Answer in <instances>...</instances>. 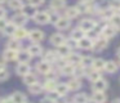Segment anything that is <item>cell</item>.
Instances as JSON below:
<instances>
[{"instance_id": "1", "label": "cell", "mask_w": 120, "mask_h": 103, "mask_svg": "<svg viewBox=\"0 0 120 103\" xmlns=\"http://www.w3.org/2000/svg\"><path fill=\"white\" fill-rule=\"evenodd\" d=\"M107 45H109V40L105 39L103 36H98L96 40H93V46H92V48L96 52H101V50H103L105 48H107Z\"/></svg>"}, {"instance_id": "2", "label": "cell", "mask_w": 120, "mask_h": 103, "mask_svg": "<svg viewBox=\"0 0 120 103\" xmlns=\"http://www.w3.org/2000/svg\"><path fill=\"white\" fill-rule=\"evenodd\" d=\"M35 22L39 23V25H45L50 21V14L48 12H38L36 15L34 17Z\"/></svg>"}, {"instance_id": "3", "label": "cell", "mask_w": 120, "mask_h": 103, "mask_svg": "<svg viewBox=\"0 0 120 103\" xmlns=\"http://www.w3.org/2000/svg\"><path fill=\"white\" fill-rule=\"evenodd\" d=\"M94 27H96V22L92 19H83L80 22V30L84 31V32H89V31H93Z\"/></svg>"}, {"instance_id": "4", "label": "cell", "mask_w": 120, "mask_h": 103, "mask_svg": "<svg viewBox=\"0 0 120 103\" xmlns=\"http://www.w3.org/2000/svg\"><path fill=\"white\" fill-rule=\"evenodd\" d=\"M115 33H116V28L114 27V26H105L101 30V36H103L105 39H111V37H114L115 36Z\"/></svg>"}, {"instance_id": "5", "label": "cell", "mask_w": 120, "mask_h": 103, "mask_svg": "<svg viewBox=\"0 0 120 103\" xmlns=\"http://www.w3.org/2000/svg\"><path fill=\"white\" fill-rule=\"evenodd\" d=\"M38 10L36 7H32V5H23L22 8V14L25 15L26 18H34L36 15Z\"/></svg>"}, {"instance_id": "6", "label": "cell", "mask_w": 120, "mask_h": 103, "mask_svg": "<svg viewBox=\"0 0 120 103\" xmlns=\"http://www.w3.org/2000/svg\"><path fill=\"white\" fill-rule=\"evenodd\" d=\"M92 88H93L94 92H105V90H106V88H107V81L101 77V79L96 80V81L93 82Z\"/></svg>"}, {"instance_id": "7", "label": "cell", "mask_w": 120, "mask_h": 103, "mask_svg": "<svg viewBox=\"0 0 120 103\" xmlns=\"http://www.w3.org/2000/svg\"><path fill=\"white\" fill-rule=\"evenodd\" d=\"M29 37L31 39V41H35V43H38V41H41L43 39H44V33H43L41 30H31L29 32Z\"/></svg>"}, {"instance_id": "8", "label": "cell", "mask_w": 120, "mask_h": 103, "mask_svg": "<svg viewBox=\"0 0 120 103\" xmlns=\"http://www.w3.org/2000/svg\"><path fill=\"white\" fill-rule=\"evenodd\" d=\"M36 68H38V72H40V74H43V75H48L50 71H52V66H50V63H48V62H45V61L39 62Z\"/></svg>"}, {"instance_id": "9", "label": "cell", "mask_w": 120, "mask_h": 103, "mask_svg": "<svg viewBox=\"0 0 120 103\" xmlns=\"http://www.w3.org/2000/svg\"><path fill=\"white\" fill-rule=\"evenodd\" d=\"M54 23H56V27L60 28V30H66V28L70 27V19L66 17H60Z\"/></svg>"}, {"instance_id": "10", "label": "cell", "mask_w": 120, "mask_h": 103, "mask_svg": "<svg viewBox=\"0 0 120 103\" xmlns=\"http://www.w3.org/2000/svg\"><path fill=\"white\" fill-rule=\"evenodd\" d=\"M78 46L81 49H92V46H93V40H92L90 37H85V36H84L83 39H80V40L78 41Z\"/></svg>"}, {"instance_id": "11", "label": "cell", "mask_w": 120, "mask_h": 103, "mask_svg": "<svg viewBox=\"0 0 120 103\" xmlns=\"http://www.w3.org/2000/svg\"><path fill=\"white\" fill-rule=\"evenodd\" d=\"M26 22H27V18L25 17L23 14H16L13 17V25L16 26V27H23V25H26Z\"/></svg>"}, {"instance_id": "12", "label": "cell", "mask_w": 120, "mask_h": 103, "mask_svg": "<svg viewBox=\"0 0 120 103\" xmlns=\"http://www.w3.org/2000/svg\"><path fill=\"white\" fill-rule=\"evenodd\" d=\"M50 43L56 46H60V45H62V44L66 43V39H65V36L61 35V33H54V35H52V37H50Z\"/></svg>"}, {"instance_id": "13", "label": "cell", "mask_w": 120, "mask_h": 103, "mask_svg": "<svg viewBox=\"0 0 120 103\" xmlns=\"http://www.w3.org/2000/svg\"><path fill=\"white\" fill-rule=\"evenodd\" d=\"M17 59L21 63H29L31 59V54L27 50H22V52H17Z\"/></svg>"}, {"instance_id": "14", "label": "cell", "mask_w": 120, "mask_h": 103, "mask_svg": "<svg viewBox=\"0 0 120 103\" xmlns=\"http://www.w3.org/2000/svg\"><path fill=\"white\" fill-rule=\"evenodd\" d=\"M30 71H31V68H30L29 63H19L18 66H17V68H16V72L18 75H21V76L27 75Z\"/></svg>"}, {"instance_id": "15", "label": "cell", "mask_w": 120, "mask_h": 103, "mask_svg": "<svg viewBox=\"0 0 120 103\" xmlns=\"http://www.w3.org/2000/svg\"><path fill=\"white\" fill-rule=\"evenodd\" d=\"M23 82L26 85H29V86H31V85L36 84L38 82V77L35 74H31V72H29L27 75H25L23 76Z\"/></svg>"}, {"instance_id": "16", "label": "cell", "mask_w": 120, "mask_h": 103, "mask_svg": "<svg viewBox=\"0 0 120 103\" xmlns=\"http://www.w3.org/2000/svg\"><path fill=\"white\" fill-rule=\"evenodd\" d=\"M103 70L106 72H109V74H115L117 71V64L114 61H107V62H105Z\"/></svg>"}, {"instance_id": "17", "label": "cell", "mask_w": 120, "mask_h": 103, "mask_svg": "<svg viewBox=\"0 0 120 103\" xmlns=\"http://www.w3.org/2000/svg\"><path fill=\"white\" fill-rule=\"evenodd\" d=\"M3 58H4V61H7V62H13V61H16V59H17V52L7 49V50L3 53Z\"/></svg>"}, {"instance_id": "18", "label": "cell", "mask_w": 120, "mask_h": 103, "mask_svg": "<svg viewBox=\"0 0 120 103\" xmlns=\"http://www.w3.org/2000/svg\"><path fill=\"white\" fill-rule=\"evenodd\" d=\"M27 52L31 54V57H32V55H40V54L43 53V48L39 45V44L35 43V44H32V45L30 46L29 49H27Z\"/></svg>"}, {"instance_id": "19", "label": "cell", "mask_w": 120, "mask_h": 103, "mask_svg": "<svg viewBox=\"0 0 120 103\" xmlns=\"http://www.w3.org/2000/svg\"><path fill=\"white\" fill-rule=\"evenodd\" d=\"M66 7V0H50V8L54 10L63 9Z\"/></svg>"}, {"instance_id": "20", "label": "cell", "mask_w": 120, "mask_h": 103, "mask_svg": "<svg viewBox=\"0 0 120 103\" xmlns=\"http://www.w3.org/2000/svg\"><path fill=\"white\" fill-rule=\"evenodd\" d=\"M26 36H29V31L23 27H17L16 32H14V37L17 40H21V39H25Z\"/></svg>"}, {"instance_id": "21", "label": "cell", "mask_w": 120, "mask_h": 103, "mask_svg": "<svg viewBox=\"0 0 120 103\" xmlns=\"http://www.w3.org/2000/svg\"><path fill=\"white\" fill-rule=\"evenodd\" d=\"M7 48H8L9 50L18 52V50H19V48H21V43H19V40H17V39L9 40V41H8V44H7Z\"/></svg>"}, {"instance_id": "22", "label": "cell", "mask_w": 120, "mask_h": 103, "mask_svg": "<svg viewBox=\"0 0 120 103\" xmlns=\"http://www.w3.org/2000/svg\"><path fill=\"white\" fill-rule=\"evenodd\" d=\"M57 54H58V55H61V57H68V55L71 54V49L68 48L66 44H62V45L58 46Z\"/></svg>"}, {"instance_id": "23", "label": "cell", "mask_w": 120, "mask_h": 103, "mask_svg": "<svg viewBox=\"0 0 120 103\" xmlns=\"http://www.w3.org/2000/svg\"><path fill=\"white\" fill-rule=\"evenodd\" d=\"M11 98H12V100H13L14 103H26V102H27L26 97H25L22 93H19V92L13 93V95H12Z\"/></svg>"}, {"instance_id": "24", "label": "cell", "mask_w": 120, "mask_h": 103, "mask_svg": "<svg viewBox=\"0 0 120 103\" xmlns=\"http://www.w3.org/2000/svg\"><path fill=\"white\" fill-rule=\"evenodd\" d=\"M54 92L58 93V94H60V97H63V95H66V94L68 93V86H67V84H57V86H56Z\"/></svg>"}, {"instance_id": "25", "label": "cell", "mask_w": 120, "mask_h": 103, "mask_svg": "<svg viewBox=\"0 0 120 103\" xmlns=\"http://www.w3.org/2000/svg\"><path fill=\"white\" fill-rule=\"evenodd\" d=\"M57 52H53V50H48L44 55V61L48 62V63H52V62L57 61Z\"/></svg>"}, {"instance_id": "26", "label": "cell", "mask_w": 120, "mask_h": 103, "mask_svg": "<svg viewBox=\"0 0 120 103\" xmlns=\"http://www.w3.org/2000/svg\"><path fill=\"white\" fill-rule=\"evenodd\" d=\"M56 86H57L56 79H48L47 81H45V84L43 85V88H44L45 90H48V92H53V90L56 89Z\"/></svg>"}, {"instance_id": "27", "label": "cell", "mask_w": 120, "mask_h": 103, "mask_svg": "<svg viewBox=\"0 0 120 103\" xmlns=\"http://www.w3.org/2000/svg\"><path fill=\"white\" fill-rule=\"evenodd\" d=\"M80 61H81V55L75 54V53H71L70 55L67 57V62L70 64H72V66H75V64H80Z\"/></svg>"}, {"instance_id": "28", "label": "cell", "mask_w": 120, "mask_h": 103, "mask_svg": "<svg viewBox=\"0 0 120 103\" xmlns=\"http://www.w3.org/2000/svg\"><path fill=\"white\" fill-rule=\"evenodd\" d=\"M84 36H85V32H84V31H81L80 28H75V30L71 32V39H72V40H75L76 43H78L80 39H83Z\"/></svg>"}, {"instance_id": "29", "label": "cell", "mask_w": 120, "mask_h": 103, "mask_svg": "<svg viewBox=\"0 0 120 103\" xmlns=\"http://www.w3.org/2000/svg\"><path fill=\"white\" fill-rule=\"evenodd\" d=\"M8 5H9V8H12L14 10H19L23 8L22 0H8Z\"/></svg>"}, {"instance_id": "30", "label": "cell", "mask_w": 120, "mask_h": 103, "mask_svg": "<svg viewBox=\"0 0 120 103\" xmlns=\"http://www.w3.org/2000/svg\"><path fill=\"white\" fill-rule=\"evenodd\" d=\"M79 15V10L76 9V7H70L66 9V18L71 19V18H76Z\"/></svg>"}, {"instance_id": "31", "label": "cell", "mask_w": 120, "mask_h": 103, "mask_svg": "<svg viewBox=\"0 0 120 103\" xmlns=\"http://www.w3.org/2000/svg\"><path fill=\"white\" fill-rule=\"evenodd\" d=\"M93 102H96V103H103L105 100H106V94H105L103 92H96L93 94Z\"/></svg>"}, {"instance_id": "32", "label": "cell", "mask_w": 120, "mask_h": 103, "mask_svg": "<svg viewBox=\"0 0 120 103\" xmlns=\"http://www.w3.org/2000/svg\"><path fill=\"white\" fill-rule=\"evenodd\" d=\"M74 70H75V66H72V64H70V63H66L63 67H61V72H62L63 75H67V76L74 75Z\"/></svg>"}, {"instance_id": "33", "label": "cell", "mask_w": 120, "mask_h": 103, "mask_svg": "<svg viewBox=\"0 0 120 103\" xmlns=\"http://www.w3.org/2000/svg\"><path fill=\"white\" fill-rule=\"evenodd\" d=\"M29 90L31 94H40V93H43V90H44V88H43L41 84H39V82H36V84L31 85V86H29Z\"/></svg>"}, {"instance_id": "34", "label": "cell", "mask_w": 120, "mask_h": 103, "mask_svg": "<svg viewBox=\"0 0 120 103\" xmlns=\"http://www.w3.org/2000/svg\"><path fill=\"white\" fill-rule=\"evenodd\" d=\"M67 86H68V90H78L81 86V82L79 81V79H72L67 82Z\"/></svg>"}, {"instance_id": "35", "label": "cell", "mask_w": 120, "mask_h": 103, "mask_svg": "<svg viewBox=\"0 0 120 103\" xmlns=\"http://www.w3.org/2000/svg\"><path fill=\"white\" fill-rule=\"evenodd\" d=\"M74 103H88V97L84 93H79L74 97Z\"/></svg>"}, {"instance_id": "36", "label": "cell", "mask_w": 120, "mask_h": 103, "mask_svg": "<svg viewBox=\"0 0 120 103\" xmlns=\"http://www.w3.org/2000/svg\"><path fill=\"white\" fill-rule=\"evenodd\" d=\"M92 66H93V68L96 70V71H99V70H102L105 67V61L101 58L98 59H93V62H92Z\"/></svg>"}, {"instance_id": "37", "label": "cell", "mask_w": 120, "mask_h": 103, "mask_svg": "<svg viewBox=\"0 0 120 103\" xmlns=\"http://www.w3.org/2000/svg\"><path fill=\"white\" fill-rule=\"evenodd\" d=\"M16 30H17V27L13 25V23H8V25H7V27L4 28V33H5V35H8V36H12V35H14Z\"/></svg>"}, {"instance_id": "38", "label": "cell", "mask_w": 120, "mask_h": 103, "mask_svg": "<svg viewBox=\"0 0 120 103\" xmlns=\"http://www.w3.org/2000/svg\"><path fill=\"white\" fill-rule=\"evenodd\" d=\"M110 21H111V26H114L116 30H120V14H114Z\"/></svg>"}, {"instance_id": "39", "label": "cell", "mask_w": 120, "mask_h": 103, "mask_svg": "<svg viewBox=\"0 0 120 103\" xmlns=\"http://www.w3.org/2000/svg\"><path fill=\"white\" fill-rule=\"evenodd\" d=\"M92 62H93V58H92V57H81L80 66L85 68V67H89V66H92Z\"/></svg>"}, {"instance_id": "40", "label": "cell", "mask_w": 120, "mask_h": 103, "mask_svg": "<svg viewBox=\"0 0 120 103\" xmlns=\"http://www.w3.org/2000/svg\"><path fill=\"white\" fill-rule=\"evenodd\" d=\"M114 14H115V10H112L111 8H110V9H103L101 12V15L105 18V19H111Z\"/></svg>"}, {"instance_id": "41", "label": "cell", "mask_w": 120, "mask_h": 103, "mask_svg": "<svg viewBox=\"0 0 120 103\" xmlns=\"http://www.w3.org/2000/svg\"><path fill=\"white\" fill-rule=\"evenodd\" d=\"M47 98L50 100V102L56 103V102H58V100H60V98H61V97H60V94H58V93H56L54 90H53V92H49V93H48Z\"/></svg>"}, {"instance_id": "42", "label": "cell", "mask_w": 120, "mask_h": 103, "mask_svg": "<svg viewBox=\"0 0 120 103\" xmlns=\"http://www.w3.org/2000/svg\"><path fill=\"white\" fill-rule=\"evenodd\" d=\"M88 77H89V80H90L92 82H94L96 80L101 79V74H99L98 71H96V70H93L92 72H89V74H88Z\"/></svg>"}, {"instance_id": "43", "label": "cell", "mask_w": 120, "mask_h": 103, "mask_svg": "<svg viewBox=\"0 0 120 103\" xmlns=\"http://www.w3.org/2000/svg\"><path fill=\"white\" fill-rule=\"evenodd\" d=\"M8 77H9V71L7 68H3L0 71V81H4V80H7Z\"/></svg>"}, {"instance_id": "44", "label": "cell", "mask_w": 120, "mask_h": 103, "mask_svg": "<svg viewBox=\"0 0 120 103\" xmlns=\"http://www.w3.org/2000/svg\"><path fill=\"white\" fill-rule=\"evenodd\" d=\"M110 5L112 10H120V0H111Z\"/></svg>"}, {"instance_id": "45", "label": "cell", "mask_w": 120, "mask_h": 103, "mask_svg": "<svg viewBox=\"0 0 120 103\" xmlns=\"http://www.w3.org/2000/svg\"><path fill=\"white\" fill-rule=\"evenodd\" d=\"M74 75H75L76 77H80L84 75V67H75V70H74Z\"/></svg>"}, {"instance_id": "46", "label": "cell", "mask_w": 120, "mask_h": 103, "mask_svg": "<svg viewBox=\"0 0 120 103\" xmlns=\"http://www.w3.org/2000/svg\"><path fill=\"white\" fill-rule=\"evenodd\" d=\"M65 44H66V45H67L70 49H72V48H75V46H78V43H76L75 40H72V39H71V40H68V41H66Z\"/></svg>"}, {"instance_id": "47", "label": "cell", "mask_w": 120, "mask_h": 103, "mask_svg": "<svg viewBox=\"0 0 120 103\" xmlns=\"http://www.w3.org/2000/svg\"><path fill=\"white\" fill-rule=\"evenodd\" d=\"M29 3L32 7H38V5H41L44 3V0H29Z\"/></svg>"}, {"instance_id": "48", "label": "cell", "mask_w": 120, "mask_h": 103, "mask_svg": "<svg viewBox=\"0 0 120 103\" xmlns=\"http://www.w3.org/2000/svg\"><path fill=\"white\" fill-rule=\"evenodd\" d=\"M7 25H8V22L5 21V18H0V31H4Z\"/></svg>"}, {"instance_id": "49", "label": "cell", "mask_w": 120, "mask_h": 103, "mask_svg": "<svg viewBox=\"0 0 120 103\" xmlns=\"http://www.w3.org/2000/svg\"><path fill=\"white\" fill-rule=\"evenodd\" d=\"M3 103H14V102L12 100V98H11V97H8V98H5V99L3 100Z\"/></svg>"}, {"instance_id": "50", "label": "cell", "mask_w": 120, "mask_h": 103, "mask_svg": "<svg viewBox=\"0 0 120 103\" xmlns=\"http://www.w3.org/2000/svg\"><path fill=\"white\" fill-rule=\"evenodd\" d=\"M0 18H5V10L0 9Z\"/></svg>"}, {"instance_id": "51", "label": "cell", "mask_w": 120, "mask_h": 103, "mask_svg": "<svg viewBox=\"0 0 120 103\" xmlns=\"http://www.w3.org/2000/svg\"><path fill=\"white\" fill-rule=\"evenodd\" d=\"M93 0H80V3H86V4H89V3H92Z\"/></svg>"}, {"instance_id": "52", "label": "cell", "mask_w": 120, "mask_h": 103, "mask_svg": "<svg viewBox=\"0 0 120 103\" xmlns=\"http://www.w3.org/2000/svg\"><path fill=\"white\" fill-rule=\"evenodd\" d=\"M112 103H120V99H119V98H117V99H115V100H114V102H112Z\"/></svg>"}, {"instance_id": "53", "label": "cell", "mask_w": 120, "mask_h": 103, "mask_svg": "<svg viewBox=\"0 0 120 103\" xmlns=\"http://www.w3.org/2000/svg\"><path fill=\"white\" fill-rule=\"evenodd\" d=\"M116 53H117V55H119V57H120V48H119V49H117V52H116Z\"/></svg>"}, {"instance_id": "54", "label": "cell", "mask_w": 120, "mask_h": 103, "mask_svg": "<svg viewBox=\"0 0 120 103\" xmlns=\"http://www.w3.org/2000/svg\"><path fill=\"white\" fill-rule=\"evenodd\" d=\"M4 68V66H3V64H1V63H0V71H1V70H3Z\"/></svg>"}, {"instance_id": "55", "label": "cell", "mask_w": 120, "mask_h": 103, "mask_svg": "<svg viewBox=\"0 0 120 103\" xmlns=\"http://www.w3.org/2000/svg\"><path fill=\"white\" fill-rule=\"evenodd\" d=\"M4 1H5V0H0V4H1V3H4Z\"/></svg>"}, {"instance_id": "56", "label": "cell", "mask_w": 120, "mask_h": 103, "mask_svg": "<svg viewBox=\"0 0 120 103\" xmlns=\"http://www.w3.org/2000/svg\"><path fill=\"white\" fill-rule=\"evenodd\" d=\"M0 103H3V100H1V99H0Z\"/></svg>"}]
</instances>
